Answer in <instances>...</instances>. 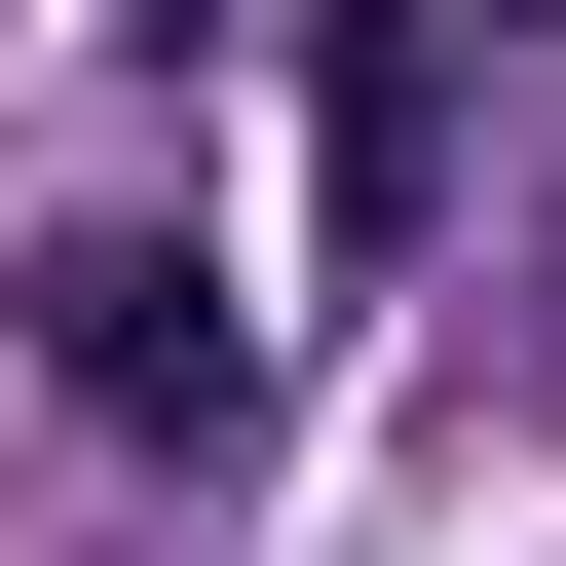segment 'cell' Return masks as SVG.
<instances>
[{
  "instance_id": "1",
  "label": "cell",
  "mask_w": 566,
  "mask_h": 566,
  "mask_svg": "<svg viewBox=\"0 0 566 566\" xmlns=\"http://www.w3.org/2000/svg\"><path fill=\"white\" fill-rule=\"evenodd\" d=\"M39 378L189 453V416H227V303H189V264H151V227H39Z\"/></svg>"
}]
</instances>
